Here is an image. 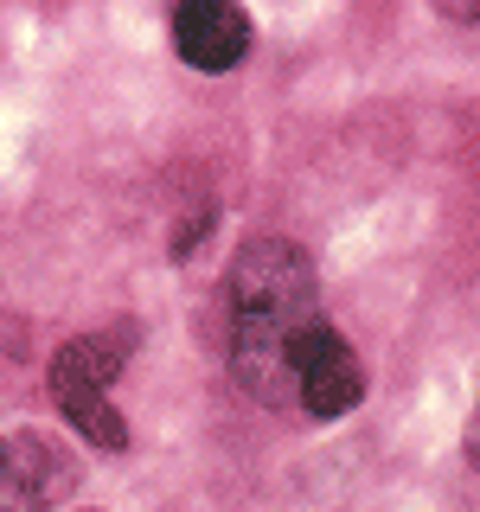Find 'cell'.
Listing matches in <instances>:
<instances>
[{
  "label": "cell",
  "instance_id": "8992f818",
  "mask_svg": "<svg viewBox=\"0 0 480 512\" xmlns=\"http://www.w3.org/2000/svg\"><path fill=\"white\" fill-rule=\"evenodd\" d=\"M64 423L77 429L84 442H96V448H128V423H122V410L109 404V397H84V404H64Z\"/></svg>",
  "mask_w": 480,
  "mask_h": 512
},
{
  "label": "cell",
  "instance_id": "ba28073f",
  "mask_svg": "<svg viewBox=\"0 0 480 512\" xmlns=\"http://www.w3.org/2000/svg\"><path fill=\"white\" fill-rule=\"evenodd\" d=\"M448 20H480V7H468V0H442Z\"/></svg>",
  "mask_w": 480,
  "mask_h": 512
},
{
  "label": "cell",
  "instance_id": "5b68a950",
  "mask_svg": "<svg viewBox=\"0 0 480 512\" xmlns=\"http://www.w3.org/2000/svg\"><path fill=\"white\" fill-rule=\"evenodd\" d=\"M122 352L128 340L122 333H84V340H64L52 352V372H45V384H52V404H84V397H109V384L122 378Z\"/></svg>",
  "mask_w": 480,
  "mask_h": 512
},
{
  "label": "cell",
  "instance_id": "52a82bcc",
  "mask_svg": "<svg viewBox=\"0 0 480 512\" xmlns=\"http://www.w3.org/2000/svg\"><path fill=\"white\" fill-rule=\"evenodd\" d=\"M212 224H218V212H212V205H192V218L180 224V237H173V256L186 263V256L199 250V237H212Z\"/></svg>",
  "mask_w": 480,
  "mask_h": 512
},
{
  "label": "cell",
  "instance_id": "277c9868",
  "mask_svg": "<svg viewBox=\"0 0 480 512\" xmlns=\"http://www.w3.org/2000/svg\"><path fill=\"white\" fill-rule=\"evenodd\" d=\"M173 52H180L192 71H237L250 52V13L231 7V0H186L173 13Z\"/></svg>",
  "mask_w": 480,
  "mask_h": 512
},
{
  "label": "cell",
  "instance_id": "6da1fadb",
  "mask_svg": "<svg viewBox=\"0 0 480 512\" xmlns=\"http://www.w3.org/2000/svg\"><path fill=\"white\" fill-rule=\"evenodd\" d=\"M231 372L263 404H295V359L320 327L314 263L288 237H244L231 256Z\"/></svg>",
  "mask_w": 480,
  "mask_h": 512
},
{
  "label": "cell",
  "instance_id": "3957f363",
  "mask_svg": "<svg viewBox=\"0 0 480 512\" xmlns=\"http://www.w3.org/2000/svg\"><path fill=\"white\" fill-rule=\"evenodd\" d=\"M359 397H365L359 352L320 320V327L308 333V346H301V359H295V404L308 410L314 423H333V416H346Z\"/></svg>",
  "mask_w": 480,
  "mask_h": 512
},
{
  "label": "cell",
  "instance_id": "7a4b0ae2",
  "mask_svg": "<svg viewBox=\"0 0 480 512\" xmlns=\"http://www.w3.org/2000/svg\"><path fill=\"white\" fill-rule=\"evenodd\" d=\"M77 487L71 448L39 436V429H13L0 436V512H52Z\"/></svg>",
  "mask_w": 480,
  "mask_h": 512
},
{
  "label": "cell",
  "instance_id": "9c48e42d",
  "mask_svg": "<svg viewBox=\"0 0 480 512\" xmlns=\"http://www.w3.org/2000/svg\"><path fill=\"white\" fill-rule=\"evenodd\" d=\"M468 461L480 468V404H474V423H468Z\"/></svg>",
  "mask_w": 480,
  "mask_h": 512
}]
</instances>
